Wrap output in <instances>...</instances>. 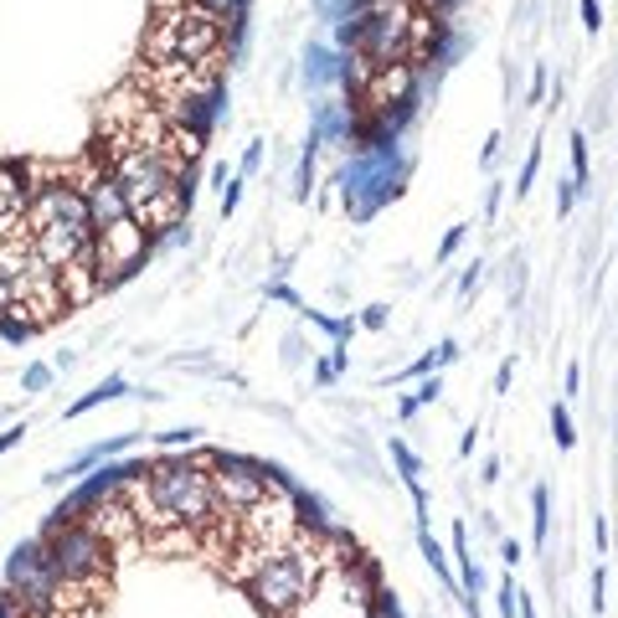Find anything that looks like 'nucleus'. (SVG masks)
<instances>
[{"mask_svg":"<svg viewBox=\"0 0 618 618\" xmlns=\"http://www.w3.org/2000/svg\"><path fill=\"white\" fill-rule=\"evenodd\" d=\"M263 166V145H258V139H252L248 145V155H243V176H252V170Z\"/></svg>","mask_w":618,"mask_h":618,"instance_id":"25","label":"nucleus"},{"mask_svg":"<svg viewBox=\"0 0 618 618\" xmlns=\"http://www.w3.org/2000/svg\"><path fill=\"white\" fill-rule=\"evenodd\" d=\"M42 547H47L52 568L63 583H109V572H114V541L99 536L88 520H63L52 516L42 526Z\"/></svg>","mask_w":618,"mask_h":618,"instance_id":"3","label":"nucleus"},{"mask_svg":"<svg viewBox=\"0 0 618 618\" xmlns=\"http://www.w3.org/2000/svg\"><path fill=\"white\" fill-rule=\"evenodd\" d=\"M217 52H222V21L206 16L196 0L160 11V21H155L150 36H145V63L150 67H170V63L212 67Z\"/></svg>","mask_w":618,"mask_h":618,"instance_id":"2","label":"nucleus"},{"mask_svg":"<svg viewBox=\"0 0 618 618\" xmlns=\"http://www.w3.org/2000/svg\"><path fill=\"white\" fill-rule=\"evenodd\" d=\"M52 371H57V367H26V377H21V392H47Z\"/></svg>","mask_w":618,"mask_h":618,"instance_id":"17","label":"nucleus"},{"mask_svg":"<svg viewBox=\"0 0 618 618\" xmlns=\"http://www.w3.org/2000/svg\"><path fill=\"white\" fill-rule=\"evenodd\" d=\"M268 294H273V300H284V304H300V294H294V289H284V284H273Z\"/></svg>","mask_w":618,"mask_h":618,"instance_id":"34","label":"nucleus"},{"mask_svg":"<svg viewBox=\"0 0 618 618\" xmlns=\"http://www.w3.org/2000/svg\"><path fill=\"white\" fill-rule=\"evenodd\" d=\"M438 392H443V382H438V371H434V377L418 386V407H423V402H438Z\"/></svg>","mask_w":618,"mask_h":618,"instance_id":"26","label":"nucleus"},{"mask_svg":"<svg viewBox=\"0 0 618 618\" xmlns=\"http://www.w3.org/2000/svg\"><path fill=\"white\" fill-rule=\"evenodd\" d=\"M603 583H608V577H603V568H598L593 572V608H598V614H603Z\"/></svg>","mask_w":618,"mask_h":618,"instance_id":"31","label":"nucleus"},{"mask_svg":"<svg viewBox=\"0 0 618 618\" xmlns=\"http://www.w3.org/2000/svg\"><path fill=\"white\" fill-rule=\"evenodd\" d=\"M531 510H536V547H541L547 531H552V495H547V485L531 490Z\"/></svg>","mask_w":618,"mask_h":618,"instance_id":"14","label":"nucleus"},{"mask_svg":"<svg viewBox=\"0 0 618 618\" xmlns=\"http://www.w3.org/2000/svg\"><path fill=\"white\" fill-rule=\"evenodd\" d=\"M469 227H449V237H443V248H438V263H449L453 252H459V243H464Z\"/></svg>","mask_w":618,"mask_h":618,"instance_id":"22","label":"nucleus"},{"mask_svg":"<svg viewBox=\"0 0 618 618\" xmlns=\"http://www.w3.org/2000/svg\"><path fill=\"white\" fill-rule=\"evenodd\" d=\"M510 377H516V361H501V371H495V392H505V386H510Z\"/></svg>","mask_w":618,"mask_h":618,"instance_id":"29","label":"nucleus"},{"mask_svg":"<svg viewBox=\"0 0 618 618\" xmlns=\"http://www.w3.org/2000/svg\"><path fill=\"white\" fill-rule=\"evenodd\" d=\"M32 258L52 273H67L88 248H93V227L88 222H47V227H32Z\"/></svg>","mask_w":618,"mask_h":618,"instance_id":"9","label":"nucleus"},{"mask_svg":"<svg viewBox=\"0 0 618 618\" xmlns=\"http://www.w3.org/2000/svg\"><path fill=\"white\" fill-rule=\"evenodd\" d=\"M109 176L119 181L130 212L150 206L155 196H166V191H176L186 181V170H176L166 155H150V150H109Z\"/></svg>","mask_w":618,"mask_h":618,"instance_id":"6","label":"nucleus"},{"mask_svg":"<svg viewBox=\"0 0 618 618\" xmlns=\"http://www.w3.org/2000/svg\"><path fill=\"white\" fill-rule=\"evenodd\" d=\"M57 583H63V577H57V568H52L42 536L11 547V562H5V593H16V598L26 603V614H52Z\"/></svg>","mask_w":618,"mask_h":618,"instance_id":"7","label":"nucleus"},{"mask_svg":"<svg viewBox=\"0 0 618 618\" xmlns=\"http://www.w3.org/2000/svg\"><path fill=\"white\" fill-rule=\"evenodd\" d=\"M501 557H505V568H516V562H520V547H516V541H501Z\"/></svg>","mask_w":618,"mask_h":618,"instance_id":"32","label":"nucleus"},{"mask_svg":"<svg viewBox=\"0 0 618 618\" xmlns=\"http://www.w3.org/2000/svg\"><path fill=\"white\" fill-rule=\"evenodd\" d=\"M577 386H583V371L568 367V397H577Z\"/></svg>","mask_w":618,"mask_h":618,"instance_id":"37","label":"nucleus"},{"mask_svg":"<svg viewBox=\"0 0 618 618\" xmlns=\"http://www.w3.org/2000/svg\"><path fill=\"white\" fill-rule=\"evenodd\" d=\"M449 361H459V346H453V340H443V346H438V367H449Z\"/></svg>","mask_w":618,"mask_h":618,"instance_id":"30","label":"nucleus"},{"mask_svg":"<svg viewBox=\"0 0 618 618\" xmlns=\"http://www.w3.org/2000/svg\"><path fill=\"white\" fill-rule=\"evenodd\" d=\"M32 618H57V614H32Z\"/></svg>","mask_w":618,"mask_h":618,"instance_id":"38","label":"nucleus"},{"mask_svg":"<svg viewBox=\"0 0 618 618\" xmlns=\"http://www.w3.org/2000/svg\"><path fill=\"white\" fill-rule=\"evenodd\" d=\"M572 176H577V186L587 181V134H572Z\"/></svg>","mask_w":618,"mask_h":618,"instance_id":"18","label":"nucleus"},{"mask_svg":"<svg viewBox=\"0 0 618 618\" xmlns=\"http://www.w3.org/2000/svg\"><path fill=\"white\" fill-rule=\"evenodd\" d=\"M124 392H130V382H124V377H109V382H99L88 397L72 402V407H67V418H83V413H93L99 402H114V397H124Z\"/></svg>","mask_w":618,"mask_h":618,"instance_id":"11","label":"nucleus"},{"mask_svg":"<svg viewBox=\"0 0 618 618\" xmlns=\"http://www.w3.org/2000/svg\"><path fill=\"white\" fill-rule=\"evenodd\" d=\"M201 11H206V16H217L222 26H227V21L237 16V11H243V0H196Z\"/></svg>","mask_w":618,"mask_h":618,"instance_id":"16","label":"nucleus"},{"mask_svg":"<svg viewBox=\"0 0 618 618\" xmlns=\"http://www.w3.org/2000/svg\"><path fill=\"white\" fill-rule=\"evenodd\" d=\"M11 300H16V289H11V273L0 263V310H11Z\"/></svg>","mask_w":618,"mask_h":618,"instance_id":"28","label":"nucleus"},{"mask_svg":"<svg viewBox=\"0 0 618 618\" xmlns=\"http://www.w3.org/2000/svg\"><path fill=\"white\" fill-rule=\"evenodd\" d=\"M577 11H583L587 32H598V26H603V0H577Z\"/></svg>","mask_w":618,"mask_h":618,"instance_id":"20","label":"nucleus"},{"mask_svg":"<svg viewBox=\"0 0 618 618\" xmlns=\"http://www.w3.org/2000/svg\"><path fill=\"white\" fill-rule=\"evenodd\" d=\"M377 587H382L377 568H371L367 557H356V562H346V568H325L315 593H310L289 618H371Z\"/></svg>","mask_w":618,"mask_h":618,"instance_id":"4","label":"nucleus"},{"mask_svg":"<svg viewBox=\"0 0 618 618\" xmlns=\"http://www.w3.org/2000/svg\"><path fill=\"white\" fill-rule=\"evenodd\" d=\"M418 547H423V562H428V568H434L449 587H459V577H453V568H449V557H443V547L428 536V526H418Z\"/></svg>","mask_w":618,"mask_h":618,"instance_id":"12","label":"nucleus"},{"mask_svg":"<svg viewBox=\"0 0 618 618\" xmlns=\"http://www.w3.org/2000/svg\"><path fill=\"white\" fill-rule=\"evenodd\" d=\"M145 258H150V233H145L134 217H119V222H109V227L93 233V268H99L103 289L119 284V279H130Z\"/></svg>","mask_w":618,"mask_h":618,"instance_id":"8","label":"nucleus"},{"mask_svg":"<svg viewBox=\"0 0 618 618\" xmlns=\"http://www.w3.org/2000/svg\"><path fill=\"white\" fill-rule=\"evenodd\" d=\"M83 201H88V217H93V233L99 227H109V222H119V217H130V201H124V191H119V181L109 176V166L103 170H93L83 186Z\"/></svg>","mask_w":618,"mask_h":618,"instance_id":"10","label":"nucleus"},{"mask_svg":"<svg viewBox=\"0 0 618 618\" xmlns=\"http://www.w3.org/2000/svg\"><path fill=\"white\" fill-rule=\"evenodd\" d=\"M547 93V67H536V78H531V99H541Z\"/></svg>","mask_w":618,"mask_h":618,"instance_id":"33","label":"nucleus"},{"mask_svg":"<svg viewBox=\"0 0 618 618\" xmlns=\"http://www.w3.org/2000/svg\"><path fill=\"white\" fill-rule=\"evenodd\" d=\"M552 438H557V449H572V443H577L572 418H568V407H562V402H552Z\"/></svg>","mask_w":618,"mask_h":618,"instance_id":"15","label":"nucleus"},{"mask_svg":"<svg viewBox=\"0 0 618 618\" xmlns=\"http://www.w3.org/2000/svg\"><path fill=\"white\" fill-rule=\"evenodd\" d=\"M361 325H367V330H382V325H386V304H371L367 315H361Z\"/></svg>","mask_w":618,"mask_h":618,"instance_id":"27","label":"nucleus"},{"mask_svg":"<svg viewBox=\"0 0 618 618\" xmlns=\"http://www.w3.org/2000/svg\"><path fill=\"white\" fill-rule=\"evenodd\" d=\"M480 480H485V485H495V480H501V459H485V474H480Z\"/></svg>","mask_w":618,"mask_h":618,"instance_id":"35","label":"nucleus"},{"mask_svg":"<svg viewBox=\"0 0 618 618\" xmlns=\"http://www.w3.org/2000/svg\"><path fill=\"white\" fill-rule=\"evenodd\" d=\"M201 464L212 474V495H217L227 516H243V510H252V505H263L268 495L284 490L279 469L248 464V459H233V453H201Z\"/></svg>","mask_w":618,"mask_h":618,"instance_id":"5","label":"nucleus"},{"mask_svg":"<svg viewBox=\"0 0 618 618\" xmlns=\"http://www.w3.org/2000/svg\"><path fill=\"white\" fill-rule=\"evenodd\" d=\"M237 196H243V181L222 186V217H233V212H237Z\"/></svg>","mask_w":618,"mask_h":618,"instance_id":"24","label":"nucleus"},{"mask_svg":"<svg viewBox=\"0 0 618 618\" xmlns=\"http://www.w3.org/2000/svg\"><path fill=\"white\" fill-rule=\"evenodd\" d=\"M572 201H577V186H568V191L557 196V212H572Z\"/></svg>","mask_w":618,"mask_h":618,"instance_id":"36","label":"nucleus"},{"mask_svg":"<svg viewBox=\"0 0 618 618\" xmlns=\"http://www.w3.org/2000/svg\"><path fill=\"white\" fill-rule=\"evenodd\" d=\"M319 577H325L319 536H315V531H300L294 541H289V547L268 552V562L252 572L243 587H248L252 608H258L263 618H289L304 598H310V593H315Z\"/></svg>","mask_w":618,"mask_h":618,"instance_id":"1","label":"nucleus"},{"mask_svg":"<svg viewBox=\"0 0 618 618\" xmlns=\"http://www.w3.org/2000/svg\"><path fill=\"white\" fill-rule=\"evenodd\" d=\"M26 438V423H11V428H0V453H11Z\"/></svg>","mask_w":618,"mask_h":618,"instance_id":"23","label":"nucleus"},{"mask_svg":"<svg viewBox=\"0 0 618 618\" xmlns=\"http://www.w3.org/2000/svg\"><path fill=\"white\" fill-rule=\"evenodd\" d=\"M196 428H170V434H160V443H166V449H181V443H186V449H191V443H196Z\"/></svg>","mask_w":618,"mask_h":618,"instance_id":"21","label":"nucleus"},{"mask_svg":"<svg viewBox=\"0 0 618 618\" xmlns=\"http://www.w3.org/2000/svg\"><path fill=\"white\" fill-rule=\"evenodd\" d=\"M304 72H310V83H330V78L346 72V67H335V57L325 47H310L304 52Z\"/></svg>","mask_w":618,"mask_h":618,"instance_id":"13","label":"nucleus"},{"mask_svg":"<svg viewBox=\"0 0 618 618\" xmlns=\"http://www.w3.org/2000/svg\"><path fill=\"white\" fill-rule=\"evenodd\" d=\"M536 170H541V150H531V155H526V166H520V176H516V196H526V191H531Z\"/></svg>","mask_w":618,"mask_h":618,"instance_id":"19","label":"nucleus"}]
</instances>
